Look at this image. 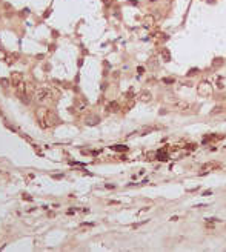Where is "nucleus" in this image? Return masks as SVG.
<instances>
[{"label":"nucleus","instance_id":"nucleus-9","mask_svg":"<svg viewBox=\"0 0 226 252\" xmlns=\"http://www.w3.org/2000/svg\"><path fill=\"white\" fill-rule=\"evenodd\" d=\"M212 168H218V165H217V163H209V165H205V166H203V171H206V169H212Z\"/></svg>","mask_w":226,"mask_h":252},{"label":"nucleus","instance_id":"nucleus-12","mask_svg":"<svg viewBox=\"0 0 226 252\" xmlns=\"http://www.w3.org/2000/svg\"><path fill=\"white\" fill-rule=\"evenodd\" d=\"M112 148H114L115 151H126V148H125V146H123V148H120V146H112Z\"/></svg>","mask_w":226,"mask_h":252},{"label":"nucleus","instance_id":"nucleus-7","mask_svg":"<svg viewBox=\"0 0 226 252\" xmlns=\"http://www.w3.org/2000/svg\"><path fill=\"white\" fill-rule=\"evenodd\" d=\"M140 100L142 102H151V92L149 91H143L140 94Z\"/></svg>","mask_w":226,"mask_h":252},{"label":"nucleus","instance_id":"nucleus-5","mask_svg":"<svg viewBox=\"0 0 226 252\" xmlns=\"http://www.w3.org/2000/svg\"><path fill=\"white\" fill-rule=\"evenodd\" d=\"M154 22H155V19L152 16H145V19H143V23H145L146 28H151V26L154 25Z\"/></svg>","mask_w":226,"mask_h":252},{"label":"nucleus","instance_id":"nucleus-2","mask_svg":"<svg viewBox=\"0 0 226 252\" xmlns=\"http://www.w3.org/2000/svg\"><path fill=\"white\" fill-rule=\"evenodd\" d=\"M49 99H51V91H49V89L42 88V89H38V91H37L35 100H37L38 103H43V102H46V100H49Z\"/></svg>","mask_w":226,"mask_h":252},{"label":"nucleus","instance_id":"nucleus-3","mask_svg":"<svg viewBox=\"0 0 226 252\" xmlns=\"http://www.w3.org/2000/svg\"><path fill=\"white\" fill-rule=\"evenodd\" d=\"M171 108L176 109V111H188L191 108V105L188 102H183V100H176L171 103Z\"/></svg>","mask_w":226,"mask_h":252},{"label":"nucleus","instance_id":"nucleus-8","mask_svg":"<svg viewBox=\"0 0 226 252\" xmlns=\"http://www.w3.org/2000/svg\"><path fill=\"white\" fill-rule=\"evenodd\" d=\"M157 158H158V160H168V152H166L165 149L158 151V152H157Z\"/></svg>","mask_w":226,"mask_h":252},{"label":"nucleus","instance_id":"nucleus-1","mask_svg":"<svg viewBox=\"0 0 226 252\" xmlns=\"http://www.w3.org/2000/svg\"><path fill=\"white\" fill-rule=\"evenodd\" d=\"M197 92H198V96H202V97L212 96V86H211V83L202 82L200 85H198V88H197Z\"/></svg>","mask_w":226,"mask_h":252},{"label":"nucleus","instance_id":"nucleus-13","mask_svg":"<svg viewBox=\"0 0 226 252\" xmlns=\"http://www.w3.org/2000/svg\"><path fill=\"white\" fill-rule=\"evenodd\" d=\"M197 72H198V69H197V68H195V69H191V71H189V74H188V75H194V74H197Z\"/></svg>","mask_w":226,"mask_h":252},{"label":"nucleus","instance_id":"nucleus-6","mask_svg":"<svg viewBox=\"0 0 226 252\" xmlns=\"http://www.w3.org/2000/svg\"><path fill=\"white\" fill-rule=\"evenodd\" d=\"M12 83H14L16 86L19 83H22V74L20 72H12Z\"/></svg>","mask_w":226,"mask_h":252},{"label":"nucleus","instance_id":"nucleus-11","mask_svg":"<svg viewBox=\"0 0 226 252\" xmlns=\"http://www.w3.org/2000/svg\"><path fill=\"white\" fill-rule=\"evenodd\" d=\"M174 82H176V80H174L172 77H171V78H169V77H168V78H163V83H174Z\"/></svg>","mask_w":226,"mask_h":252},{"label":"nucleus","instance_id":"nucleus-4","mask_svg":"<svg viewBox=\"0 0 226 252\" xmlns=\"http://www.w3.org/2000/svg\"><path fill=\"white\" fill-rule=\"evenodd\" d=\"M160 56H162V59H163L165 62H169V60H171V52H169V49H168V48H162Z\"/></svg>","mask_w":226,"mask_h":252},{"label":"nucleus","instance_id":"nucleus-10","mask_svg":"<svg viewBox=\"0 0 226 252\" xmlns=\"http://www.w3.org/2000/svg\"><path fill=\"white\" fill-rule=\"evenodd\" d=\"M221 63H223V60H221V59H215V60H214V63H212V66H214V68H215V66H218V65L221 66Z\"/></svg>","mask_w":226,"mask_h":252}]
</instances>
